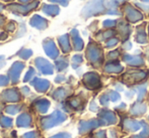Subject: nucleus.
I'll list each match as a JSON object with an SVG mask.
<instances>
[{
    "mask_svg": "<svg viewBox=\"0 0 149 138\" xmlns=\"http://www.w3.org/2000/svg\"><path fill=\"white\" fill-rule=\"evenodd\" d=\"M65 120V116L60 113L59 111H56L54 112L51 116H48V117H44L42 119V125L45 129L47 128H51V127L55 126V125L59 124L60 122Z\"/></svg>",
    "mask_w": 149,
    "mask_h": 138,
    "instance_id": "f257e3e1",
    "label": "nucleus"
},
{
    "mask_svg": "<svg viewBox=\"0 0 149 138\" xmlns=\"http://www.w3.org/2000/svg\"><path fill=\"white\" fill-rule=\"evenodd\" d=\"M3 98L6 100V101H18L19 100V96H18V94L16 93L15 91H13V90H8V91L4 92L3 93Z\"/></svg>",
    "mask_w": 149,
    "mask_h": 138,
    "instance_id": "f03ea898",
    "label": "nucleus"
},
{
    "mask_svg": "<svg viewBox=\"0 0 149 138\" xmlns=\"http://www.w3.org/2000/svg\"><path fill=\"white\" fill-rule=\"evenodd\" d=\"M31 117L28 114H22L17 118V125L20 127H28L31 124Z\"/></svg>",
    "mask_w": 149,
    "mask_h": 138,
    "instance_id": "7ed1b4c3",
    "label": "nucleus"
},
{
    "mask_svg": "<svg viewBox=\"0 0 149 138\" xmlns=\"http://www.w3.org/2000/svg\"><path fill=\"white\" fill-rule=\"evenodd\" d=\"M50 103L47 101V100H41V101H38L37 104H36V107L37 109L40 111L41 113H45L48 111V108H49Z\"/></svg>",
    "mask_w": 149,
    "mask_h": 138,
    "instance_id": "20e7f679",
    "label": "nucleus"
},
{
    "mask_svg": "<svg viewBox=\"0 0 149 138\" xmlns=\"http://www.w3.org/2000/svg\"><path fill=\"white\" fill-rule=\"evenodd\" d=\"M33 85L36 86L37 90H39L40 92H44L49 87V83L47 81H43V80H37L36 83H33Z\"/></svg>",
    "mask_w": 149,
    "mask_h": 138,
    "instance_id": "39448f33",
    "label": "nucleus"
},
{
    "mask_svg": "<svg viewBox=\"0 0 149 138\" xmlns=\"http://www.w3.org/2000/svg\"><path fill=\"white\" fill-rule=\"evenodd\" d=\"M45 49H46V53L50 56H57V51H56V47L53 43H48L47 45H45Z\"/></svg>",
    "mask_w": 149,
    "mask_h": 138,
    "instance_id": "423d86ee",
    "label": "nucleus"
},
{
    "mask_svg": "<svg viewBox=\"0 0 149 138\" xmlns=\"http://www.w3.org/2000/svg\"><path fill=\"white\" fill-rule=\"evenodd\" d=\"M0 125L3 127H10L12 125V120L8 117L3 116L0 119Z\"/></svg>",
    "mask_w": 149,
    "mask_h": 138,
    "instance_id": "0eeeda50",
    "label": "nucleus"
},
{
    "mask_svg": "<svg viewBox=\"0 0 149 138\" xmlns=\"http://www.w3.org/2000/svg\"><path fill=\"white\" fill-rule=\"evenodd\" d=\"M18 111H19V108L16 106H9L6 108V113H8V114H16Z\"/></svg>",
    "mask_w": 149,
    "mask_h": 138,
    "instance_id": "6e6552de",
    "label": "nucleus"
},
{
    "mask_svg": "<svg viewBox=\"0 0 149 138\" xmlns=\"http://www.w3.org/2000/svg\"><path fill=\"white\" fill-rule=\"evenodd\" d=\"M22 138H38V133L33 131V132H29L26 134H24Z\"/></svg>",
    "mask_w": 149,
    "mask_h": 138,
    "instance_id": "1a4fd4ad",
    "label": "nucleus"
},
{
    "mask_svg": "<svg viewBox=\"0 0 149 138\" xmlns=\"http://www.w3.org/2000/svg\"><path fill=\"white\" fill-rule=\"evenodd\" d=\"M51 138H71V137L69 136L68 134H66V133H60V134L55 135V136H53Z\"/></svg>",
    "mask_w": 149,
    "mask_h": 138,
    "instance_id": "9d476101",
    "label": "nucleus"
},
{
    "mask_svg": "<svg viewBox=\"0 0 149 138\" xmlns=\"http://www.w3.org/2000/svg\"><path fill=\"white\" fill-rule=\"evenodd\" d=\"M8 82V79L6 77H0V86L2 85H5Z\"/></svg>",
    "mask_w": 149,
    "mask_h": 138,
    "instance_id": "9b49d317",
    "label": "nucleus"
}]
</instances>
